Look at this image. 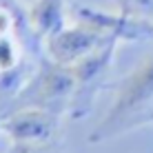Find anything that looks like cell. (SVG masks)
Wrapping results in <instances>:
<instances>
[{
    "mask_svg": "<svg viewBox=\"0 0 153 153\" xmlns=\"http://www.w3.org/2000/svg\"><path fill=\"white\" fill-rule=\"evenodd\" d=\"M149 122H153V53L118 84L113 104L89 133V142L102 144Z\"/></svg>",
    "mask_w": 153,
    "mask_h": 153,
    "instance_id": "6da1fadb",
    "label": "cell"
},
{
    "mask_svg": "<svg viewBox=\"0 0 153 153\" xmlns=\"http://www.w3.org/2000/svg\"><path fill=\"white\" fill-rule=\"evenodd\" d=\"M73 91H76V78L71 67L42 58L36 65L29 82L20 91V96L9 107V111L18 107H40L58 115H65L73 100Z\"/></svg>",
    "mask_w": 153,
    "mask_h": 153,
    "instance_id": "7a4b0ae2",
    "label": "cell"
},
{
    "mask_svg": "<svg viewBox=\"0 0 153 153\" xmlns=\"http://www.w3.org/2000/svg\"><path fill=\"white\" fill-rule=\"evenodd\" d=\"M120 42H107L102 49H98L96 53L82 58L80 62L71 65L73 78H76V91H73V100L69 104V115L71 120H82L84 115H89L96 96L102 91V84L107 80V73L113 65L115 49Z\"/></svg>",
    "mask_w": 153,
    "mask_h": 153,
    "instance_id": "3957f363",
    "label": "cell"
},
{
    "mask_svg": "<svg viewBox=\"0 0 153 153\" xmlns=\"http://www.w3.org/2000/svg\"><path fill=\"white\" fill-rule=\"evenodd\" d=\"M73 22L91 27L104 38L122 42V40H153V20L129 16L122 11H102L87 4H76L71 9Z\"/></svg>",
    "mask_w": 153,
    "mask_h": 153,
    "instance_id": "277c9868",
    "label": "cell"
},
{
    "mask_svg": "<svg viewBox=\"0 0 153 153\" xmlns=\"http://www.w3.org/2000/svg\"><path fill=\"white\" fill-rule=\"evenodd\" d=\"M107 42H113L109 38H104L102 33L93 31L87 25H65L60 31H56L53 36H49L45 42H42V51H45V58H49L51 62H58V65L71 67L76 62H80L82 58L96 53L98 49H102Z\"/></svg>",
    "mask_w": 153,
    "mask_h": 153,
    "instance_id": "5b68a950",
    "label": "cell"
},
{
    "mask_svg": "<svg viewBox=\"0 0 153 153\" xmlns=\"http://www.w3.org/2000/svg\"><path fill=\"white\" fill-rule=\"evenodd\" d=\"M60 118L62 115L40 107H18L4 113L2 133L11 142H56Z\"/></svg>",
    "mask_w": 153,
    "mask_h": 153,
    "instance_id": "8992f818",
    "label": "cell"
},
{
    "mask_svg": "<svg viewBox=\"0 0 153 153\" xmlns=\"http://www.w3.org/2000/svg\"><path fill=\"white\" fill-rule=\"evenodd\" d=\"M29 16L36 36L45 42L49 36H53L67 25L65 0H36L29 7Z\"/></svg>",
    "mask_w": 153,
    "mask_h": 153,
    "instance_id": "52a82bcc",
    "label": "cell"
},
{
    "mask_svg": "<svg viewBox=\"0 0 153 153\" xmlns=\"http://www.w3.org/2000/svg\"><path fill=\"white\" fill-rule=\"evenodd\" d=\"M118 4V11L138 16V18L153 20V0H113Z\"/></svg>",
    "mask_w": 153,
    "mask_h": 153,
    "instance_id": "ba28073f",
    "label": "cell"
},
{
    "mask_svg": "<svg viewBox=\"0 0 153 153\" xmlns=\"http://www.w3.org/2000/svg\"><path fill=\"white\" fill-rule=\"evenodd\" d=\"M7 153H62L56 142H13Z\"/></svg>",
    "mask_w": 153,
    "mask_h": 153,
    "instance_id": "9c48e42d",
    "label": "cell"
},
{
    "mask_svg": "<svg viewBox=\"0 0 153 153\" xmlns=\"http://www.w3.org/2000/svg\"><path fill=\"white\" fill-rule=\"evenodd\" d=\"M2 120H4V115L0 113V133H2Z\"/></svg>",
    "mask_w": 153,
    "mask_h": 153,
    "instance_id": "30bf717a",
    "label": "cell"
}]
</instances>
